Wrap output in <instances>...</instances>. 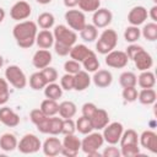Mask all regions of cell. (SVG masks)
Instances as JSON below:
<instances>
[{
  "label": "cell",
  "instance_id": "8fae6325",
  "mask_svg": "<svg viewBox=\"0 0 157 157\" xmlns=\"http://www.w3.org/2000/svg\"><path fill=\"white\" fill-rule=\"evenodd\" d=\"M31 13H32V7L25 0H18L10 9V16H11V18L15 20V21H17V22H21V21L27 20L31 16Z\"/></svg>",
  "mask_w": 157,
  "mask_h": 157
},
{
  "label": "cell",
  "instance_id": "74e56055",
  "mask_svg": "<svg viewBox=\"0 0 157 157\" xmlns=\"http://www.w3.org/2000/svg\"><path fill=\"white\" fill-rule=\"evenodd\" d=\"M119 83L123 88L124 87H134L137 83V76L131 71H124L119 76Z\"/></svg>",
  "mask_w": 157,
  "mask_h": 157
},
{
  "label": "cell",
  "instance_id": "f546056e",
  "mask_svg": "<svg viewBox=\"0 0 157 157\" xmlns=\"http://www.w3.org/2000/svg\"><path fill=\"white\" fill-rule=\"evenodd\" d=\"M80 37L86 43H92L98 37V28L93 25L86 23V26L80 31Z\"/></svg>",
  "mask_w": 157,
  "mask_h": 157
},
{
  "label": "cell",
  "instance_id": "d4e9b609",
  "mask_svg": "<svg viewBox=\"0 0 157 157\" xmlns=\"http://www.w3.org/2000/svg\"><path fill=\"white\" fill-rule=\"evenodd\" d=\"M17 139L11 132H5L0 136V148L5 152H11L17 148Z\"/></svg>",
  "mask_w": 157,
  "mask_h": 157
},
{
  "label": "cell",
  "instance_id": "816d5d0a",
  "mask_svg": "<svg viewBox=\"0 0 157 157\" xmlns=\"http://www.w3.org/2000/svg\"><path fill=\"white\" fill-rule=\"evenodd\" d=\"M97 108H98V107H97L94 103H92V102H86V103L82 105V108H81V113H82L83 117L91 118V117L93 115V113L96 112Z\"/></svg>",
  "mask_w": 157,
  "mask_h": 157
},
{
  "label": "cell",
  "instance_id": "b9f144b4",
  "mask_svg": "<svg viewBox=\"0 0 157 157\" xmlns=\"http://www.w3.org/2000/svg\"><path fill=\"white\" fill-rule=\"evenodd\" d=\"M10 98V90H9V82L6 78L0 77V105H5Z\"/></svg>",
  "mask_w": 157,
  "mask_h": 157
},
{
  "label": "cell",
  "instance_id": "4316f807",
  "mask_svg": "<svg viewBox=\"0 0 157 157\" xmlns=\"http://www.w3.org/2000/svg\"><path fill=\"white\" fill-rule=\"evenodd\" d=\"M92 50L88 49V47H86L85 44H74L70 49V58L72 60H76L78 63H82V60L91 53Z\"/></svg>",
  "mask_w": 157,
  "mask_h": 157
},
{
  "label": "cell",
  "instance_id": "bcb514c9",
  "mask_svg": "<svg viewBox=\"0 0 157 157\" xmlns=\"http://www.w3.org/2000/svg\"><path fill=\"white\" fill-rule=\"evenodd\" d=\"M60 86L63 91H72L74 90V75L65 72L60 78Z\"/></svg>",
  "mask_w": 157,
  "mask_h": 157
},
{
  "label": "cell",
  "instance_id": "c3c4849f",
  "mask_svg": "<svg viewBox=\"0 0 157 157\" xmlns=\"http://www.w3.org/2000/svg\"><path fill=\"white\" fill-rule=\"evenodd\" d=\"M120 153L123 157H135L140 155V147L137 146H121Z\"/></svg>",
  "mask_w": 157,
  "mask_h": 157
},
{
  "label": "cell",
  "instance_id": "7bdbcfd3",
  "mask_svg": "<svg viewBox=\"0 0 157 157\" xmlns=\"http://www.w3.org/2000/svg\"><path fill=\"white\" fill-rule=\"evenodd\" d=\"M137 94H139V91L136 90V86H134V87H124L123 92H121V97L128 103H132V102L137 101Z\"/></svg>",
  "mask_w": 157,
  "mask_h": 157
},
{
  "label": "cell",
  "instance_id": "4dcf8cb0",
  "mask_svg": "<svg viewBox=\"0 0 157 157\" xmlns=\"http://www.w3.org/2000/svg\"><path fill=\"white\" fill-rule=\"evenodd\" d=\"M81 65H82V67L85 69V71H87V72H94V71H97V70L99 69V60H98L96 53L92 50V52L82 60Z\"/></svg>",
  "mask_w": 157,
  "mask_h": 157
},
{
  "label": "cell",
  "instance_id": "7c38bea8",
  "mask_svg": "<svg viewBox=\"0 0 157 157\" xmlns=\"http://www.w3.org/2000/svg\"><path fill=\"white\" fill-rule=\"evenodd\" d=\"M29 119L36 125V128L38 129L39 132H42V134H48L49 132V119H50V117H47L39 108L31 110Z\"/></svg>",
  "mask_w": 157,
  "mask_h": 157
},
{
  "label": "cell",
  "instance_id": "5b68a950",
  "mask_svg": "<svg viewBox=\"0 0 157 157\" xmlns=\"http://www.w3.org/2000/svg\"><path fill=\"white\" fill-rule=\"evenodd\" d=\"M53 36H54V42L56 43H60L67 47H72L74 44H76V39H77L76 32L65 25L55 26L53 31Z\"/></svg>",
  "mask_w": 157,
  "mask_h": 157
},
{
  "label": "cell",
  "instance_id": "3957f363",
  "mask_svg": "<svg viewBox=\"0 0 157 157\" xmlns=\"http://www.w3.org/2000/svg\"><path fill=\"white\" fill-rule=\"evenodd\" d=\"M117 44H118L117 32L112 28H107L99 34V37L97 39V43H96V50L99 54L105 55L109 52H112L113 49H115Z\"/></svg>",
  "mask_w": 157,
  "mask_h": 157
},
{
  "label": "cell",
  "instance_id": "52a82bcc",
  "mask_svg": "<svg viewBox=\"0 0 157 157\" xmlns=\"http://www.w3.org/2000/svg\"><path fill=\"white\" fill-rule=\"evenodd\" d=\"M64 18H65L67 27L75 32H80L87 23L85 12H82L81 10H76V9L67 10L64 15Z\"/></svg>",
  "mask_w": 157,
  "mask_h": 157
},
{
  "label": "cell",
  "instance_id": "681fc988",
  "mask_svg": "<svg viewBox=\"0 0 157 157\" xmlns=\"http://www.w3.org/2000/svg\"><path fill=\"white\" fill-rule=\"evenodd\" d=\"M142 49H144V47H142V45H139V44H136V43H130V44L126 47L125 53H126V55H128L129 60H132V59H134V56H135L139 52H141Z\"/></svg>",
  "mask_w": 157,
  "mask_h": 157
},
{
  "label": "cell",
  "instance_id": "ab89813d",
  "mask_svg": "<svg viewBox=\"0 0 157 157\" xmlns=\"http://www.w3.org/2000/svg\"><path fill=\"white\" fill-rule=\"evenodd\" d=\"M77 6L82 12H94L101 7V0H78Z\"/></svg>",
  "mask_w": 157,
  "mask_h": 157
},
{
  "label": "cell",
  "instance_id": "1f68e13d",
  "mask_svg": "<svg viewBox=\"0 0 157 157\" xmlns=\"http://www.w3.org/2000/svg\"><path fill=\"white\" fill-rule=\"evenodd\" d=\"M44 90V96L45 98H49V99H55L58 101L59 98H61L63 96V88L59 83H55V82H50V83H47V86L43 88Z\"/></svg>",
  "mask_w": 157,
  "mask_h": 157
},
{
  "label": "cell",
  "instance_id": "2e32d148",
  "mask_svg": "<svg viewBox=\"0 0 157 157\" xmlns=\"http://www.w3.org/2000/svg\"><path fill=\"white\" fill-rule=\"evenodd\" d=\"M148 15H147V9L145 6H134L129 13H128V22L131 26H140L142 23H145V21L147 20Z\"/></svg>",
  "mask_w": 157,
  "mask_h": 157
},
{
  "label": "cell",
  "instance_id": "f1b7e54d",
  "mask_svg": "<svg viewBox=\"0 0 157 157\" xmlns=\"http://www.w3.org/2000/svg\"><path fill=\"white\" fill-rule=\"evenodd\" d=\"M157 99V93L153 88H142L137 94V101L144 105L155 104Z\"/></svg>",
  "mask_w": 157,
  "mask_h": 157
},
{
  "label": "cell",
  "instance_id": "e575fe53",
  "mask_svg": "<svg viewBox=\"0 0 157 157\" xmlns=\"http://www.w3.org/2000/svg\"><path fill=\"white\" fill-rule=\"evenodd\" d=\"M28 82H29V87L32 90H34V91H40V90H43L47 86V81H45L44 76L42 75L40 70L33 72L29 76V81Z\"/></svg>",
  "mask_w": 157,
  "mask_h": 157
},
{
  "label": "cell",
  "instance_id": "277c9868",
  "mask_svg": "<svg viewBox=\"0 0 157 157\" xmlns=\"http://www.w3.org/2000/svg\"><path fill=\"white\" fill-rule=\"evenodd\" d=\"M5 78L17 90H23L27 86V76L18 65H9L5 69Z\"/></svg>",
  "mask_w": 157,
  "mask_h": 157
},
{
  "label": "cell",
  "instance_id": "60d3db41",
  "mask_svg": "<svg viewBox=\"0 0 157 157\" xmlns=\"http://www.w3.org/2000/svg\"><path fill=\"white\" fill-rule=\"evenodd\" d=\"M61 128H63V118L59 117H50L49 119V135H59L61 134Z\"/></svg>",
  "mask_w": 157,
  "mask_h": 157
},
{
  "label": "cell",
  "instance_id": "ffe728a7",
  "mask_svg": "<svg viewBox=\"0 0 157 157\" xmlns=\"http://www.w3.org/2000/svg\"><path fill=\"white\" fill-rule=\"evenodd\" d=\"M61 141L58 137H54V135H52V137L45 139V141L42 144V150L43 153L48 157H54L60 155L61 151Z\"/></svg>",
  "mask_w": 157,
  "mask_h": 157
},
{
  "label": "cell",
  "instance_id": "9f6ffc18",
  "mask_svg": "<svg viewBox=\"0 0 157 157\" xmlns=\"http://www.w3.org/2000/svg\"><path fill=\"white\" fill-rule=\"evenodd\" d=\"M5 16H6V12H5V10L2 9V7H0V23L5 20Z\"/></svg>",
  "mask_w": 157,
  "mask_h": 157
},
{
  "label": "cell",
  "instance_id": "6da1fadb",
  "mask_svg": "<svg viewBox=\"0 0 157 157\" xmlns=\"http://www.w3.org/2000/svg\"><path fill=\"white\" fill-rule=\"evenodd\" d=\"M38 33V26L36 22L25 20L16 23L12 28V36L16 44L22 49H28L36 43V37Z\"/></svg>",
  "mask_w": 157,
  "mask_h": 157
},
{
  "label": "cell",
  "instance_id": "7a4b0ae2",
  "mask_svg": "<svg viewBox=\"0 0 157 157\" xmlns=\"http://www.w3.org/2000/svg\"><path fill=\"white\" fill-rule=\"evenodd\" d=\"M104 139L99 131H91L81 140V150L88 156H102L98 150L103 146Z\"/></svg>",
  "mask_w": 157,
  "mask_h": 157
},
{
  "label": "cell",
  "instance_id": "603a6c76",
  "mask_svg": "<svg viewBox=\"0 0 157 157\" xmlns=\"http://www.w3.org/2000/svg\"><path fill=\"white\" fill-rule=\"evenodd\" d=\"M36 44L39 49H49L54 45V36L49 29H42L37 33Z\"/></svg>",
  "mask_w": 157,
  "mask_h": 157
},
{
  "label": "cell",
  "instance_id": "ac0fdd59",
  "mask_svg": "<svg viewBox=\"0 0 157 157\" xmlns=\"http://www.w3.org/2000/svg\"><path fill=\"white\" fill-rule=\"evenodd\" d=\"M52 60H53V55L48 49H38L32 56L33 66L36 69H39V70L49 66Z\"/></svg>",
  "mask_w": 157,
  "mask_h": 157
},
{
  "label": "cell",
  "instance_id": "8d00e7d4",
  "mask_svg": "<svg viewBox=\"0 0 157 157\" xmlns=\"http://www.w3.org/2000/svg\"><path fill=\"white\" fill-rule=\"evenodd\" d=\"M75 125H76V131H78V132L82 134V135H86V134L93 131V126H92L91 119L87 118V117L81 115V117L75 121Z\"/></svg>",
  "mask_w": 157,
  "mask_h": 157
},
{
  "label": "cell",
  "instance_id": "44dd1931",
  "mask_svg": "<svg viewBox=\"0 0 157 157\" xmlns=\"http://www.w3.org/2000/svg\"><path fill=\"white\" fill-rule=\"evenodd\" d=\"M90 119H91L93 130L99 131V130H103V128L109 123V114H108V112L105 109L97 108L96 112L93 113V115Z\"/></svg>",
  "mask_w": 157,
  "mask_h": 157
},
{
  "label": "cell",
  "instance_id": "8992f818",
  "mask_svg": "<svg viewBox=\"0 0 157 157\" xmlns=\"http://www.w3.org/2000/svg\"><path fill=\"white\" fill-rule=\"evenodd\" d=\"M42 148V142L39 137L34 134H26L21 137V140L17 144V150L21 153L25 155H31L36 153Z\"/></svg>",
  "mask_w": 157,
  "mask_h": 157
},
{
  "label": "cell",
  "instance_id": "e0dca14e",
  "mask_svg": "<svg viewBox=\"0 0 157 157\" xmlns=\"http://www.w3.org/2000/svg\"><path fill=\"white\" fill-rule=\"evenodd\" d=\"M94 86L98 88H107L113 82V75L109 70L105 69H98L93 72V76L91 77Z\"/></svg>",
  "mask_w": 157,
  "mask_h": 157
},
{
  "label": "cell",
  "instance_id": "4fadbf2b",
  "mask_svg": "<svg viewBox=\"0 0 157 157\" xmlns=\"http://www.w3.org/2000/svg\"><path fill=\"white\" fill-rule=\"evenodd\" d=\"M113 21V13L110 10L105 7H99L93 12L92 16V25L97 28H107Z\"/></svg>",
  "mask_w": 157,
  "mask_h": 157
},
{
  "label": "cell",
  "instance_id": "f35d334b",
  "mask_svg": "<svg viewBox=\"0 0 157 157\" xmlns=\"http://www.w3.org/2000/svg\"><path fill=\"white\" fill-rule=\"evenodd\" d=\"M141 37V29L137 26H129L124 31V39L128 43H136Z\"/></svg>",
  "mask_w": 157,
  "mask_h": 157
},
{
  "label": "cell",
  "instance_id": "7dc6e473",
  "mask_svg": "<svg viewBox=\"0 0 157 157\" xmlns=\"http://www.w3.org/2000/svg\"><path fill=\"white\" fill-rule=\"evenodd\" d=\"M76 131V125L75 120L72 118L63 119V128H61V134L63 135H69V134H75Z\"/></svg>",
  "mask_w": 157,
  "mask_h": 157
},
{
  "label": "cell",
  "instance_id": "30bf717a",
  "mask_svg": "<svg viewBox=\"0 0 157 157\" xmlns=\"http://www.w3.org/2000/svg\"><path fill=\"white\" fill-rule=\"evenodd\" d=\"M104 63H105L107 66H109L112 69H123V67H125L128 65L129 58H128L125 52L113 49L112 52L105 54Z\"/></svg>",
  "mask_w": 157,
  "mask_h": 157
},
{
  "label": "cell",
  "instance_id": "83f0119b",
  "mask_svg": "<svg viewBox=\"0 0 157 157\" xmlns=\"http://www.w3.org/2000/svg\"><path fill=\"white\" fill-rule=\"evenodd\" d=\"M120 147L121 146H137L139 145V135L134 129L124 130L121 137L119 140Z\"/></svg>",
  "mask_w": 157,
  "mask_h": 157
},
{
  "label": "cell",
  "instance_id": "ee69618b",
  "mask_svg": "<svg viewBox=\"0 0 157 157\" xmlns=\"http://www.w3.org/2000/svg\"><path fill=\"white\" fill-rule=\"evenodd\" d=\"M40 72H42V75L44 76L47 83L55 82V81L58 80V71H56L55 67H53V66H50V65L47 66V67H44V69H42Z\"/></svg>",
  "mask_w": 157,
  "mask_h": 157
},
{
  "label": "cell",
  "instance_id": "6f0895ef",
  "mask_svg": "<svg viewBox=\"0 0 157 157\" xmlns=\"http://www.w3.org/2000/svg\"><path fill=\"white\" fill-rule=\"evenodd\" d=\"M38 4H40V5H47V4H50L52 2V0H36Z\"/></svg>",
  "mask_w": 157,
  "mask_h": 157
},
{
  "label": "cell",
  "instance_id": "cb8c5ba5",
  "mask_svg": "<svg viewBox=\"0 0 157 157\" xmlns=\"http://www.w3.org/2000/svg\"><path fill=\"white\" fill-rule=\"evenodd\" d=\"M77 113V107L74 102L71 101H63L61 103H59V109H58V114L60 118L63 119H67V118H74Z\"/></svg>",
  "mask_w": 157,
  "mask_h": 157
},
{
  "label": "cell",
  "instance_id": "d590c367",
  "mask_svg": "<svg viewBox=\"0 0 157 157\" xmlns=\"http://www.w3.org/2000/svg\"><path fill=\"white\" fill-rule=\"evenodd\" d=\"M141 36L148 42L157 40V23L148 22V23L144 25V27L141 29Z\"/></svg>",
  "mask_w": 157,
  "mask_h": 157
},
{
  "label": "cell",
  "instance_id": "ba28073f",
  "mask_svg": "<svg viewBox=\"0 0 157 157\" xmlns=\"http://www.w3.org/2000/svg\"><path fill=\"white\" fill-rule=\"evenodd\" d=\"M123 131H124V126L119 121L108 123L103 128V132H102L104 142H107L108 145H117L121 137Z\"/></svg>",
  "mask_w": 157,
  "mask_h": 157
},
{
  "label": "cell",
  "instance_id": "5bb4252c",
  "mask_svg": "<svg viewBox=\"0 0 157 157\" xmlns=\"http://www.w3.org/2000/svg\"><path fill=\"white\" fill-rule=\"evenodd\" d=\"M139 145L152 153H157V134L153 130H145L139 135Z\"/></svg>",
  "mask_w": 157,
  "mask_h": 157
},
{
  "label": "cell",
  "instance_id": "11a10c76",
  "mask_svg": "<svg viewBox=\"0 0 157 157\" xmlns=\"http://www.w3.org/2000/svg\"><path fill=\"white\" fill-rule=\"evenodd\" d=\"M64 1V5L67 7V9H74L77 6V2L78 0H63Z\"/></svg>",
  "mask_w": 157,
  "mask_h": 157
},
{
  "label": "cell",
  "instance_id": "484cf974",
  "mask_svg": "<svg viewBox=\"0 0 157 157\" xmlns=\"http://www.w3.org/2000/svg\"><path fill=\"white\" fill-rule=\"evenodd\" d=\"M141 88H153L156 85V76L151 70L141 71V74L137 76V83Z\"/></svg>",
  "mask_w": 157,
  "mask_h": 157
},
{
  "label": "cell",
  "instance_id": "f907efd6",
  "mask_svg": "<svg viewBox=\"0 0 157 157\" xmlns=\"http://www.w3.org/2000/svg\"><path fill=\"white\" fill-rule=\"evenodd\" d=\"M103 157H120V148H118L115 145H109L108 147H105L103 150V152L101 153Z\"/></svg>",
  "mask_w": 157,
  "mask_h": 157
},
{
  "label": "cell",
  "instance_id": "f5cc1de1",
  "mask_svg": "<svg viewBox=\"0 0 157 157\" xmlns=\"http://www.w3.org/2000/svg\"><path fill=\"white\" fill-rule=\"evenodd\" d=\"M53 47H54L55 53L59 56H66V55H69L70 49H71V47H67V45H64V44H60V43H56V42H54V45Z\"/></svg>",
  "mask_w": 157,
  "mask_h": 157
},
{
  "label": "cell",
  "instance_id": "d6a6232c",
  "mask_svg": "<svg viewBox=\"0 0 157 157\" xmlns=\"http://www.w3.org/2000/svg\"><path fill=\"white\" fill-rule=\"evenodd\" d=\"M39 109L47 115V117H54L58 114V109H59V103L55 99H49L45 98L44 101H42Z\"/></svg>",
  "mask_w": 157,
  "mask_h": 157
},
{
  "label": "cell",
  "instance_id": "836d02e7",
  "mask_svg": "<svg viewBox=\"0 0 157 157\" xmlns=\"http://www.w3.org/2000/svg\"><path fill=\"white\" fill-rule=\"evenodd\" d=\"M55 23V17L52 12H42L38 15L37 18V26H39V28L42 29H50L52 27H54Z\"/></svg>",
  "mask_w": 157,
  "mask_h": 157
},
{
  "label": "cell",
  "instance_id": "f6af8a7d",
  "mask_svg": "<svg viewBox=\"0 0 157 157\" xmlns=\"http://www.w3.org/2000/svg\"><path fill=\"white\" fill-rule=\"evenodd\" d=\"M81 70V63L76 61V60H72V59H69L64 63V71L66 74H71V75H75L76 72H78Z\"/></svg>",
  "mask_w": 157,
  "mask_h": 157
},
{
  "label": "cell",
  "instance_id": "db71d44e",
  "mask_svg": "<svg viewBox=\"0 0 157 157\" xmlns=\"http://www.w3.org/2000/svg\"><path fill=\"white\" fill-rule=\"evenodd\" d=\"M148 17L152 20V22H157V5H153L148 11H147Z\"/></svg>",
  "mask_w": 157,
  "mask_h": 157
},
{
  "label": "cell",
  "instance_id": "9a60e30c",
  "mask_svg": "<svg viewBox=\"0 0 157 157\" xmlns=\"http://www.w3.org/2000/svg\"><path fill=\"white\" fill-rule=\"evenodd\" d=\"M0 123L7 128H15L20 124V115L10 107L1 105L0 108Z\"/></svg>",
  "mask_w": 157,
  "mask_h": 157
},
{
  "label": "cell",
  "instance_id": "7402d4cb",
  "mask_svg": "<svg viewBox=\"0 0 157 157\" xmlns=\"http://www.w3.org/2000/svg\"><path fill=\"white\" fill-rule=\"evenodd\" d=\"M91 81L92 78L88 75V72L85 70H80L74 75V90L77 92H82L90 87Z\"/></svg>",
  "mask_w": 157,
  "mask_h": 157
},
{
  "label": "cell",
  "instance_id": "d6986e66",
  "mask_svg": "<svg viewBox=\"0 0 157 157\" xmlns=\"http://www.w3.org/2000/svg\"><path fill=\"white\" fill-rule=\"evenodd\" d=\"M132 61H134L136 69L140 70V71L150 70V69L153 66V58H152V55H151L148 52H146L145 49H142L141 52H139V53L134 56Z\"/></svg>",
  "mask_w": 157,
  "mask_h": 157
},
{
  "label": "cell",
  "instance_id": "680465c9",
  "mask_svg": "<svg viewBox=\"0 0 157 157\" xmlns=\"http://www.w3.org/2000/svg\"><path fill=\"white\" fill-rule=\"evenodd\" d=\"M2 65H4V58H2V55H0V69L2 67Z\"/></svg>",
  "mask_w": 157,
  "mask_h": 157
},
{
  "label": "cell",
  "instance_id": "9c48e42d",
  "mask_svg": "<svg viewBox=\"0 0 157 157\" xmlns=\"http://www.w3.org/2000/svg\"><path fill=\"white\" fill-rule=\"evenodd\" d=\"M61 151L60 155L65 157H75L78 151L81 150V140L75 134L64 135V139L61 141Z\"/></svg>",
  "mask_w": 157,
  "mask_h": 157
}]
</instances>
